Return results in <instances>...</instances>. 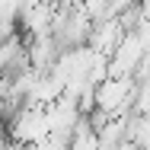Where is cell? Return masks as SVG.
Listing matches in <instances>:
<instances>
[{
    "label": "cell",
    "instance_id": "6da1fadb",
    "mask_svg": "<svg viewBox=\"0 0 150 150\" xmlns=\"http://www.w3.org/2000/svg\"><path fill=\"white\" fill-rule=\"evenodd\" d=\"M61 54H64V51H61V45L54 42V35L29 38V67L35 74H51Z\"/></svg>",
    "mask_w": 150,
    "mask_h": 150
}]
</instances>
